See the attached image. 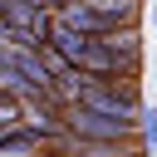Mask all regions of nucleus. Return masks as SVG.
I'll return each instance as SVG.
<instances>
[{"label":"nucleus","instance_id":"obj_1","mask_svg":"<svg viewBox=\"0 0 157 157\" xmlns=\"http://www.w3.org/2000/svg\"><path fill=\"white\" fill-rule=\"evenodd\" d=\"M64 118H69V132L83 137V142H128L132 128H137V123H123V118H108V113H93V108H78V103H69Z\"/></svg>","mask_w":157,"mask_h":157},{"label":"nucleus","instance_id":"obj_2","mask_svg":"<svg viewBox=\"0 0 157 157\" xmlns=\"http://www.w3.org/2000/svg\"><path fill=\"white\" fill-rule=\"evenodd\" d=\"M54 20L59 25H69V29H78V34H93V39H103V34H113L118 25L93 5V0H64L59 10H54Z\"/></svg>","mask_w":157,"mask_h":157},{"label":"nucleus","instance_id":"obj_3","mask_svg":"<svg viewBox=\"0 0 157 157\" xmlns=\"http://www.w3.org/2000/svg\"><path fill=\"white\" fill-rule=\"evenodd\" d=\"M44 147V137L34 132V128H10V132H0V157H34Z\"/></svg>","mask_w":157,"mask_h":157},{"label":"nucleus","instance_id":"obj_4","mask_svg":"<svg viewBox=\"0 0 157 157\" xmlns=\"http://www.w3.org/2000/svg\"><path fill=\"white\" fill-rule=\"evenodd\" d=\"M108 39V49L128 64V69H137V54H142V34H137V25H128V29H113V34H103Z\"/></svg>","mask_w":157,"mask_h":157},{"label":"nucleus","instance_id":"obj_5","mask_svg":"<svg viewBox=\"0 0 157 157\" xmlns=\"http://www.w3.org/2000/svg\"><path fill=\"white\" fill-rule=\"evenodd\" d=\"M10 29V0H0V34Z\"/></svg>","mask_w":157,"mask_h":157},{"label":"nucleus","instance_id":"obj_6","mask_svg":"<svg viewBox=\"0 0 157 157\" xmlns=\"http://www.w3.org/2000/svg\"><path fill=\"white\" fill-rule=\"evenodd\" d=\"M0 132H10V128H0Z\"/></svg>","mask_w":157,"mask_h":157}]
</instances>
